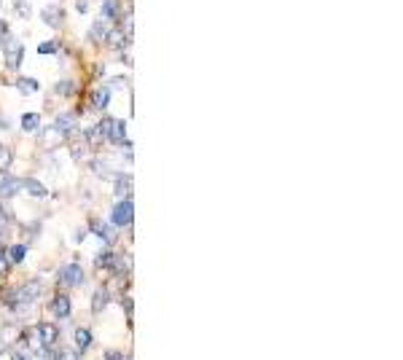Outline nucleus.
<instances>
[{
    "label": "nucleus",
    "instance_id": "nucleus-1",
    "mask_svg": "<svg viewBox=\"0 0 403 360\" xmlns=\"http://www.w3.org/2000/svg\"><path fill=\"white\" fill-rule=\"evenodd\" d=\"M97 127H100V137H102V140L113 142V146H124V148H129L124 118H105V121H100Z\"/></svg>",
    "mask_w": 403,
    "mask_h": 360
},
{
    "label": "nucleus",
    "instance_id": "nucleus-2",
    "mask_svg": "<svg viewBox=\"0 0 403 360\" xmlns=\"http://www.w3.org/2000/svg\"><path fill=\"white\" fill-rule=\"evenodd\" d=\"M135 218V205H132V199L124 196L121 202H116L113 210H111V226L113 229H124V226H129Z\"/></svg>",
    "mask_w": 403,
    "mask_h": 360
},
{
    "label": "nucleus",
    "instance_id": "nucleus-3",
    "mask_svg": "<svg viewBox=\"0 0 403 360\" xmlns=\"http://www.w3.org/2000/svg\"><path fill=\"white\" fill-rule=\"evenodd\" d=\"M3 57H6V65H8L11 70H16V67L22 65V57H25V46H22L19 41L6 38V41H3Z\"/></svg>",
    "mask_w": 403,
    "mask_h": 360
},
{
    "label": "nucleus",
    "instance_id": "nucleus-4",
    "mask_svg": "<svg viewBox=\"0 0 403 360\" xmlns=\"http://www.w3.org/2000/svg\"><path fill=\"white\" fill-rule=\"evenodd\" d=\"M81 282H84V269H81L78 263L62 266V272H59V285L62 287H78Z\"/></svg>",
    "mask_w": 403,
    "mask_h": 360
},
{
    "label": "nucleus",
    "instance_id": "nucleus-5",
    "mask_svg": "<svg viewBox=\"0 0 403 360\" xmlns=\"http://www.w3.org/2000/svg\"><path fill=\"white\" fill-rule=\"evenodd\" d=\"M49 309H51V315H54L57 320H65V317L73 315V301H70V296L59 293V296H54V298H51Z\"/></svg>",
    "mask_w": 403,
    "mask_h": 360
},
{
    "label": "nucleus",
    "instance_id": "nucleus-6",
    "mask_svg": "<svg viewBox=\"0 0 403 360\" xmlns=\"http://www.w3.org/2000/svg\"><path fill=\"white\" fill-rule=\"evenodd\" d=\"M22 191V180L14 175H3L0 177V199H14Z\"/></svg>",
    "mask_w": 403,
    "mask_h": 360
},
{
    "label": "nucleus",
    "instance_id": "nucleus-7",
    "mask_svg": "<svg viewBox=\"0 0 403 360\" xmlns=\"http://www.w3.org/2000/svg\"><path fill=\"white\" fill-rule=\"evenodd\" d=\"M89 229H91V234H94V237H100L102 242L113 245V239H116V229H113L111 223H105V221H91Z\"/></svg>",
    "mask_w": 403,
    "mask_h": 360
},
{
    "label": "nucleus",
    "instance_id": "nucleus-8",
    "mask_svg": "<svg viewBox=\"0 0 403 360\" xmlns=\"http://www.w3.org/2000/svg\"><path fill=\"white\" fill-rule=\"evenodd\" d=\"M22 188H25L30 196H35V199H43V196H49V188H46V186L41 183V180H35V177L22 180Z\"/></svg>",
    "mask_w": 403,
    "mask_h": 360
},
{
    "label": "nucleus",
    "instance_id": "nucleus-9",
    "mask_svg": "<svg viewBox=\"0 0 403 360\" xmlns=\"http://www.w3.org/2000/svg\"><path fill=\"white\" fill-rule=\"evenodd\" d=\"M89 38L91 41H108L111 38V30H108V25H105V19H94L91 22V27H89Z\"/></svg>",
    "mask_w": 403,
    "mask_h": 360
},
{
    "label": "nucleus",
    "instance_id": "nucleus-10",
    "mask_svg": "<svg viewBox=\"0 0 403 360\" xmlns=\"http://www.w3.org/2000/svg\"><path fill=\"white\" fill-rule=\"evenodd\" d=\"M59 135H70V132H73V127H76V116L73 113H59L57 116V121L51 124Z\"/></svg>",
    "mask_w": 403,
    "mask_h": 360
},
{
    "label": "nucleus",
    "instance_id": "nucleus-11",
    "mask_svg": "<svg viewBox=\"0 0 403 360\" xmlns=\"http://www.w3.org/2000/svg\"><path fill=\"white\" fill-rule=\"evenodd\" d=\"M129 188H132V177H129L126 172H116V175H113V194L126 196Z\"/></svg>",
    "mask_w": 403,
    "mask_h": 360
},
{
    "label": "nucleus",
    "instance_id": "nucleus-12",
    "mask_svg": "<svg viewBox=\"0 0 403 360\" xmlns=\"http://www.w3.org/2000/svg\"><path fill=\"white\" fill-rule=\"evenodd\" d=\"M38 339H41L43 347H51V344L59 339V331H57L54 326H41V328H38Z\"/></svg>",
    "mask_w": 403,
    "mask_h": 360
},
{
    "label": "nucleus",
    "instance_id": "nucleus-13",
    "mask_svg": "<svg viewBox=\"0 0 403 360\" xmlns=\"http://www.w3.org/2000/svg\"><path fill=\"white\" fill-rule=\"evenodd\" d=\"M41 19H43L49 27H54V25H59V19H62V11H59V6H46V8L41 11Z\"/></svg>",
    "mask_w": 403,
    "mask_h": 360
},
{
    "label": "nucleus",
    "instance_id": "nucleus-14",
    "mask_svg": "<svg viewBox=\"0 0 403 360\" xmlns=\"http://www.w3.org/2000/svg\"><path fill=\"white\" fill-rule=\"evenodd\" d=\"M108 102H111V86H102V89H97L91 94V105L100 107V111H102V107H108Z\"/></svg>",
    "mask_w": 403,
    "mask_h": 360
},
{
    "label": "nucleus",
    "instance_id": "nucleus-15",
    "mask_svg": "<svg viewBox=\"0 0 403 360\" xmlns=\"http://www.w3.org/2000/svg\"><path fill=\"white\" fill-rule=\"evenodd\" d=\"M16 89L22 94H35V92L41 89V83L35 81V78H25V76H22V78H16Z\"/></svg>",
    "mask_w": 403,
    "mask_h": 360
},
{
    "label": "nucleus",
    "instance_id": "nucleus-16",
    "mask_svg": "<svg viewBox=\"0 0 403 360\" xmlns=\"http://www.w3.org/2000/svg\"><path fill=\"white\" fill-rule=\"evenodd\" d=\"M121 3L118 0H102V19H118V14H121Z\"/></svg>",
    "mask_w": 403,
    "mask_h": 360
},
{
    "label": "nucleus",
    "instance_id": "nucleus-17",
    "mask_svg": "<svg viewBox=\"0 0 403 360\" xmlns=\"http://www.w3.org/2000/svg\"><path fill=\"white\" fill-rule=\"evenodd\" d=\"M54 92H57V97H70V94L76 92V81H70V78H62V81H57Z\"/></svg>",
    "mask_w": 403,
    "mask_h": 360
},
{
    "label": "nucleus",
    "instance_id": "nucleus-18",
    "mask_svg": "<svg viewBox=\"0 0 403 360\" xmlns=\"http://www.w3.org/2000/svg\"><path fill=\"white\" fill-rule=\"evenodd\" d=\"M94 263H97L100 269H116L118 258H116V253H113V250H108V253H100V256H97V261H94Z\"/></svg>",
    "mask_w": 403,
    "mask_h": 360
},
{
    "label": "nucleus",
    "instance_id": "nucleus-19",
    "mask_svg": "<svg viewBox=\"0 0 403 360\" xmlns=\"http://www.w3.org/2000/svg\"><path fill=\"white\" fill-rule=\"evenodd\" d=\"M19 124H22V129H25V132H35V129H38V124H41V116L38 113H25Z\"/></svg>",
    "mask_w": 403,
    "mask_h": 360
},
{
    "label": "nucleus",
    "instance_id": "nucleus-20",
    "mask_svg": "<svg viewBox=\"0 0 403 360\" xmlns=\"http://www.w3.org/2000/svg\"><path fill=\"white\" fill-rule=\"evenodd\" d=\"M89 344H91V331L78 328V331H76V347H78V352H84Z\"/></svg>",
    "mask_w": 403,
    "mask_h": 360
},
{
    "label": "nucleus",
    "instance_id": "nucleus-21",
    "mask_svg": "<svg viewBox=\"0 0 403 360\" xmlns=\"http://www.w3.org/2000/svg\"><path fill=\"white\" fill-rule=\"evenodd\" d=\"M105 304H108V291H105V287H100V291L94 293V298H91V309H94V312H102Z\"/></svg>",
    "mask_w": 403,
    "mask_h": 360
},
{
    "label": "nucleus",
    "instance_id": "nucleus-22",
    "mask_svg": "<svg viewBox=\"0 0 403 360\" xmlns=\"http://www.w3.org/2000/svg\"><path fill=\"white\" fill-rule=\"evenodd\" d=\"M27 256V247L25 245H11L8 247V261H14V263H22Z\"/></svg>",
    "mask_w": 403,
    "mask_h": 360
},
{
    "label": "nucleus",
    "instance_id": "nucleus-23",
    "mask_svg": "<svg viewBox=\"0 0 403 360\" xmlns=\"http://www.w3.org/2000/svg\"><path fill=\"white\" fill-rule=\"evenodd\" d=\"M14 8H16V16H22V19L32 16V3H30V0H14Z\"/></svg>",
    "mask_w": 403,
    "mask_h": 360
},
{
    "label": "nucleus",
    "instance_id": "nucleus-24",
    "mask_svg": "<svg viewBox=\"0 0 403 360\" xmlns=\"http://www.w3.org/2000/svg\"><path fill=\"white\" fill-rule=\"evenodd\" d=\"M57 51H59V41H43L38 46V54L41 57H54Z\"/></svg>",
    "mask_w": 403,
    "mask_h": 360
},
{
    "label": "nucleus",
    "instance_id": "nucleus-25",
    "mask_svg": "<svg viewBox=\"0 0 403 360\" xmlns=\"http://www.w3.org/2000/svg\"><path fill=\"white\" fill-rule=\"evenodd\" d=\"M11 159H14V153H11V148L0 142V172H6L8 167H11Z\"/></svg>",
    "mask_w": 403,
    "mask_h": 360
},
{
    "label": "nucleus",
    "instance_id": "nucleus-26",
    "mask_svg": "<svg viewBox=\"0 0 403 360\" xmlns=\"http://www.w3.org/2000/svg\"><path fill=\"white\" fill-rule=\"evenodd\" d=\"M8 266H11V261H8L6 250H3V253H0V274H6V272H8Z\"/></svg>",
    "mask_w": 403,
    "mask_h": 360
},
{
    "label": "nucleus",
    "instance_id": "nucleus-27",
    "mask_svg": "<svg viewBox=\"0 0 403 360\" xmlns=\"http://www.w3.org/2000/svg\"><path fill=\"white\" fill-rule=\"evenodd\" d=\"M76 11L78 14H89V0H76Z\"/></svg>",
    "mask_w": 403,
    "mask_h": 360
},
{
    "label": "nucleus",
    "instance_id": "nucleus-28",
    "mask_svg": "<svg viewBox=\"0 0 403 360\" xmlns=\"http://www.w3.org/2000/svg\"><path fill=\"white\" fill-rule=\"evenodd\" d=\"M0 218H8V221H14V212H11L6 205H0Z\"/></svg>",
    "mask_w": 403,
    "mask_h": 360
},
{
    "label": "nucleus",
    "instance_id": "nucleus-29",
    "mask_svg": "<svg viewBox=\"0 0 403 360\" xmlns=\"http://www.w3.org/2000/svg\"><path fill=\"white\" fill-rule=\"evenodd\" d=\"M105 360H126V357H124L121 352H113V350H111V352H105Z\"/></svg>",
    "mask_w": 403,
    "mask_h": 360
},
{
    "label": "nucleus",
    "instance_id": "nucleus-30",
    "mask_svg": "<svg viewBox=\"0 0 403 360\" xmlns=\"http://www.w3.org/2000/svg\"><path fill=\"white\" fill-rule=\"evenodd\" d=\"M11 360H32V355L30 352H14V355H11Z\"/></svg>",
    "mask_w": 403,
    "mask_h": 360
},
{
    "label": "nucleus",
    "instance_id": "nucleus-31",
    "mask_svg": "<svg viewBox=\"0 0 403 360\" xmlns=\"http://www.w3.org/2000/svg\"><path fill=\"white\" fill-rule=\"evenodd\" d=\"M73 156H76V161L84 159V146H73Z\"/></svg>",
    "mask_w": 403,
    "mask_h": 360
},
{
    "label": "nucleus",
    "instance_id": "nucleus-32",
    "mask_svg": "<svg viewBox=\"0 0 403 360\" xmlns=\"http://www.w3.org/2000/svg\"><path fill=\"white\" fill-rule=\"evenodd\" d=\"M0 129H6V132L11 129V121H8V118H6V121H3V118H0Z\"/></svg>",
    "mask_w": 403,
    "mask_h": 360
}]
</instances>
